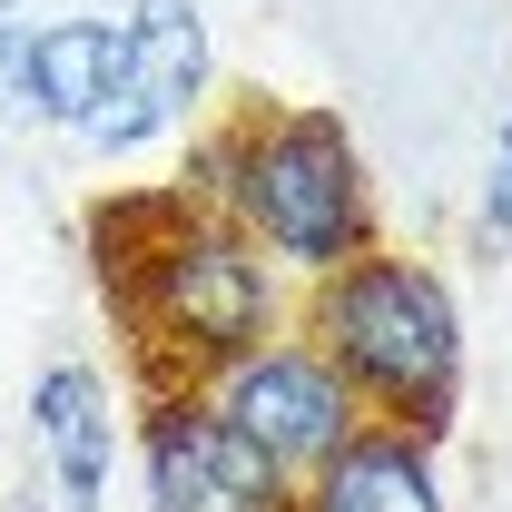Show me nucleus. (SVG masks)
I'll return each instance as SVG.
<instances>
[{
    "mask_svg": "<svg viewBox=\"0 0 512 512\" xmlns=\"http://www.w3.org/2000/svg\"><path fill=\"white\" fill-rule=\"evenodd\" d=\"M296 512H453L444 444L404 424H355L316 473H296Z\"/></svg>",
    "mask_w": 512,
    "mask_h": 512,
    "instance_id": "1a4fd4ad",
    "label": "nucleus"
},
{
    "mask_svg": "<svg viewBox=\"0 0 512 512\" xmlns=\"http://www.w3.org/2000/svg\"><path fill=\"white\" fill-rule=\"evenodd\" d=\"M128 40L119 10H69V20H20V128H79L99 119V99L119 89Z\"/></svg>",
    "mask_w": 512,
    "mask_h": 512,
    "instance_id": "6e6552de",
    "label": "nucleus"
},
{
    "mask_svg": "<svg viewBox=\"0 0 512 512\" xmlns=\"http://www.w3.org/2000/svg\"><path fill=\"white\" fill-rule=\"evenodd\" d=\"M20 10H30V0H0V20H20Z\"/></svg>",
    "mask_w": 512,
    "mask_h": 512,
    "instance_id": "9b49d317",
    "label": "nucleus"
},
{
    "mask_svg": "<svg viewBox=\"0 0 512 512\" xmlns=\"http://www.w3.org/2000/svg\"><path fill=\"white\" fill-rule=\"evenodd\" d=\"M20 512H50V503H20Z\"/></svg>",
    "mask_w": 512,
    "mask_h": 512,
    "instance_id": "f8f14e48",
    "label": "nucleus"
},
{
    "mask_svg": "<svg viewBox=\"0 0 512 512\" xmlns=\"http://www.w3.org/2000/svg\"><path fill=\"white\" fill-rule=\"evenodd\" d=\"M128 463L148 512H296V483L207 404V384H138Z\"/></svg>",
    "mask_w": 512,
    "mask_h": 512,
    "instance_id": "20e7f679",
    "label": "nucleus"
},
{
    "mask_svg": "<svg viewBox=\"0 0 512 512\" xmlns=\"http://www.w3.org/2000/svg\"><path fill=\"white\" fill-rule=\"evenodd\" d=\"M168 188L188 207H217L286 286H316L325 266H345V256H365L384 237L365 148H355L345 109H325V99L207 109L188 128V158H178Z\"/></svg>",
    "mask_w": 512,
    "mask_h": 512,
    "instance_id": "f03ea898",
    "label": "nucleus"
},
{
    "mask_svg": "<svg viewBox=\"0 0 512 512\" xmlns=\"http://www.w3.org/2000/svg\"><path fill=\"white\" fill-rule=\"evenodd\" d=\"M296 335L345 375V394L365 404V424H404L424 444H444L463 414V375H473V325L463 296L434 256L414 247H365L345 266H325L316 286H296Z\"/></svg>",
    "mask_w": 512,
    "mask_h": 512,
    "instance_id": "7ed1b4c3",
    "label": "nucleus"
},
{
    "mask_svg": "<svg viewBox=\"0 0 512 512\" xmlns=\"http://www.w3.org/2000/svg\"><path fill=\"white\" fill-rule=\"evenodd\" d=\"M473 227L512 247V109H503V138H493V168H483V207H473Z\"/></svg>",
    "mask_w": 512,
    "mask_h": 512,
    "instance_id": "9d476101",
    "label": "nucleus"
},
{
    "mask_svg": "<svg viewBox=\"0 0 512 512\" xmlns=\"http://www.w3.org/2000/svg\"><path fill=\"white\" fill-rule=\"evenodd\" d=\"M119 40H128L119 89L99 99V119L79 128L89 158H138L158 138H188L207 119V99H217V30H207L197 0H128Z\"/></svg>",
    "mask_w": 512,
    "mask_h": 512,
    "instance_id": "39448f33",
    "label": "nucleus"
},
{
    "mask_svg": "<svg viewBox=\"0 0 512 512\" xmlns=\"http://www.w3.org/2000/svg\"><path fill=\"white\" fill-rule=\"evenodd\" d=\"M30 453L50 473V512H109V483H119V453H128V414L109 375L89 355H50L30 375Z\"/></svg>",
    "mask_w": 512,
    "mask_h": 512,
    "instance_id": "0eeeda50",
    "label": "nucleus"
},
{
    "mask_svg": "<svg viewBox=\"0 0 512 512\" xmlns=\"http://www.w3.org/2000/svg\"><path fill=\"white\" fill-rule=\"evenodd\" d=\"M89 276L128 335L138 384H207L227 355L296 316V286L178 188H119L89 207Z\"/></svg>",
    "mask_w": 512,
    "mask_h": 512,
    "instance_id": "f257e3e1",
    "label": "nucleus"
},
{
    "mask_svg": "<svg viewBox=\"0 0 512 512\" xmlns=\"http://www.w3.org/2000/svg\"><path fill=\"white\" fill-rule=\"evenodd\" d=\"M207 404H217V414H227V424H237L276 473H286V483L316 473L325 453L365 424V404L345 394V375L325 365L296 325H276V335H256L247 355H227V365L207 375Z\"/></svg>",
    "mask_w": 512,
    "mask_h": 512,
    "instance_id": "423d86ee",
    "label": "nucleus"
}]
</instances>
